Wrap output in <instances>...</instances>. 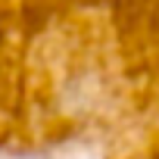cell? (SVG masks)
Masks as SVG:
<instances>
[]
</instances>
